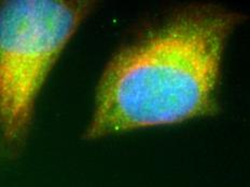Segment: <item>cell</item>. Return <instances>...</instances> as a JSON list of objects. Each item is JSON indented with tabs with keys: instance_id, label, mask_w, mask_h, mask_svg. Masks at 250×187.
I'll use <instances>...</instances> for the list:
<instances>
[{
	"instance_id": "6da1fadb",
	"label": "cell",
	"mask_w": 250,
	"mask_h": 187,
	"mask_svg": "<svg viewBox=\"0 0 250 187\" xmlns=\"http://www.w3.org/2000/svg\"><path fill=\"white\" fill-rule=\"evenodd\" d=\"M245 19L218 4H189L120 47L98 79L83 139L217 116L227 45Z\"/></svg>"
},
{
	"instance_id": "7a4b0ae2",
	"label": "cell",
	"mask_w": 250,
	"mask_h": 187,
	"mask_svg": "<svg viewBox=\"0 0 250 187\" xmlns=\"http://www.w3.org/2000/svg\"><path fill=\"white\" fill-rule=\"evenodd\" d=\"M94 7L86 0H0V159L24 150L40 93Z\"/></svg>"
}]
</instances>
